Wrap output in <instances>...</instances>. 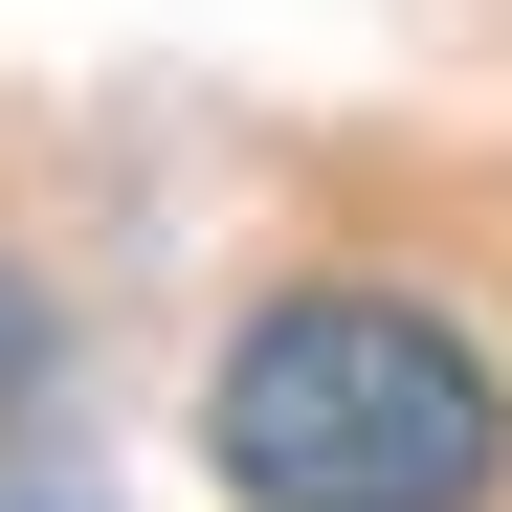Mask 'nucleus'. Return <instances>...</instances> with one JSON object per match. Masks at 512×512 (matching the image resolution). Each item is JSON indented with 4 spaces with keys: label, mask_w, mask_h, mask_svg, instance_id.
I'll return each mask as SVG.
<instances>
[{
    "label": "nucleus",
    "mask_w": 512,
    "mask_h": 512,
    "mask_svg": "<svg viewBox=\"0 0 512 512\" xmlns=\"http://www.w3.org/2000/svg\"><path fill=\"white\" fill-rule=\"evenodd\" d=\"M201 468L245 512H490L512 490V379L423 290H268L201 379Z\"/></svg>",
    "instance_id": "1"
},
{
    "label": "nucleus",
    "mask_w": 512,
    "mask_h": 512,
    "mask_svg": "<svg viewBox=\"0 0 512 512\" xmlns=\"http://www.w3.org/2000/svg\"><path fill=\"white\" fill-rule=\"evenodd\" d=\"M45 401V290H23V245H0V423Z\"/></svg>",
    "instance_id": "2"
}]
</instances>
